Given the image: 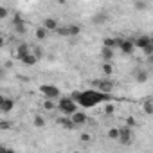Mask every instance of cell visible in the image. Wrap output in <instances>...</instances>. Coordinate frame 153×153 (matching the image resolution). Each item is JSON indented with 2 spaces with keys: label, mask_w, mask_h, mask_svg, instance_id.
Segmentation results:
<instances>
[{
  "label": "cell",
  "mask_w": 153,
  "mask_h": 153,
  "mask_svg": "<svg viewBox=\"0 0 153 153\" xmlns=\"http://www.w3.org/2000/svg\"><path fill=\"white\" fill-rule=\"evenodd\" d=\"M68 97L76 105H78V106H81V108H94L96 105L112 101L110 94H103V92L94 90V88H88V90H74Z\"/></svg>",
  "instance_id": "cell-1"
},
{
  "label": "cell",
  "mask_w": 153,
  "mask_h": 153,
  "mask_svg": "<svg viewBox=\"0 0 153 153\" xmlns=\"http://www.w3.org/2000/svg\"><path fill=\"white\" fill-rule=\"evenodd\" d=\"M58 108H59V112H61L63 115H68V117H70L72 114L78 112V105H76L70 97H59Z\"/></svg>",
  "instance_id": "cell-2"
},
{
  "label": "cell",
  "mask_w": 153,
  "mask_h": 153,
  "mask_svg": "<svg viewBox=\"0 0 153 153\" xmlns=\"http://www.w3.org/2000/svg\"><path fill=\"white\" fill-rule=\"evenodd\" d=\"M40 92L43 94L45 99H51V101H56V99L61 97L59 88H58L56 85H51V83H43V85H40Z\"/></svg>",
  "instance_id": "cell-3"
},
{
  "label": "cell",
  "mask_w": 153,
  "mask_h": 153,
  "mask_svg": "<svg viewBox=\"0 0 153 153\" xmlns=\"http://www.w3.org/2000/svg\"><path fill=\"white\" fill-rule=\"evenodd\" d=\"M115 40H117V47L121 49L123 54H131V52L135 51L133 40H130V38H115Z\"/></svg>",
  "instance_id": "cell-4"
},
{
  "label": "cell",
  "mask_w": 153,
  "mask_h": 153,
  "mask_svg": "<svg viewBox=\"0 0 153 153\" xmlns=\"http://www.w3.org/2000/svg\"><path fill=\"white\" fill-rule=\"evenodd\" d=\"M94 87H96V90H99L103 94H110L114 90V81L112 79H97V81H94Z\"/></svg>",
  "instance_id": "cell-5"
},
{
  "label": "cell",
  "mask_w": 153,
  "mask_h": 153,
  "mask_svg": "<svg viewBox=\"0 0 153 153\" xmlns=\"http://www.w3.org/2000/svg\"><path fill=\"white\" fill-rule=\"evenodd\" d=\"M119 130V142L123 144V146H130L131 144V139H133V135H131V130L128 128V126H123V128H117Z\"/></svg>",
  "instance_id": "cell-6"
},
{
  "label": "cell",
  "mask_w": 153,
  "mask_h": 153,
  "mask_svg": "<svg viewBox=\"0 0 153 153\" xmlns=\"http://www.w3.org/2000/svg\"><path fill=\"white\" fill-rule=\"evenodd\" d=\"M70 121L74 123V126H76V128H78V126H83V124H87L88 117H87L83 112H79V110H78L76 114H72V115H70Z\"/></svg>",
  "instance_id": "cell-7"
},
{
  "label": "cell",
  "mask_w": 153,
  "mask_h": 153,
  "mask_svg": "<svg viewBox=\"0 0 153 153\" xmlns=\"http://www.w3.org/2000/svg\"><path fill=\"white\" fill-rule=\"evenodd\" d=\"M149 43H153V42H151V38H149L148 34H142V36H139L137 40H133V47H135V49H137V47H139V49H144V47H148Z\"/></svg>",
  "instance_id": "cell-8"
},
{
  "label": "cell",
  "mask_w": 153,
  "mask_h": 153,
  "mask_svg": "<svg viewBox=\"0 0 153 153\" xmlns=\"http://www.w3.org/2000/svg\"><path fill=\"white\" fill-rule=\"evenodd\" d=\"M13 108H15V99H11V97H6L2 101V105H0V112L2 114H9Z\"/></svg>",
  "instance_id": "cell-9"
},
{
  "label": "cell",
  "mask_w": 153,
  "mask_h": 153,
  "mask_svg": "<svg viewBox=\"0 0 153 153\" xmlns=\"http://www.w3.org/2000/svg\"><path fill=\"white\" fill-rule=\"evenodd\" d=\"M59 27V24H58V20H54V18H45L43 20V29L49 33V31H52V33H56V29Z\"/></svg>",
  "instance_id": "cell-10"
},
{
  "label": "cell",
  "mask_w": 153,
  "mask_h": 153,
  "mask_svg": "<svg viewBox=\"0 0 153 153\" xmlns=\"http://www.w3.org/2000/svg\"><path fill=\"white\" fill-rule=\"evenodd\" d=\"M148 78H149V72H148V70H144V68L135 70V81H137V83H146Z\"/></svg>",
  "instance_id": "cell-11"
},
{
  "label": "cell",
  "mask_w": 153,
  "mask_h": 153,
  "mask_svg": "<svg viewBox=\"0 0 153 153\" xmlns=\"http://www.w3.org/2000/svg\"><path fill=\"white\" fill-rule=\"evenodd\" d=\"M27 54H31V47L27 45V43H20L18 45V49H16V58L18 59H22L24 56H27Z\"/></svg>",
  "instance_id": "cell-12"
},
{
  "label": "cell",
  "mask_w": 153,
  "mask_h": 153,
  "mask_svg": "<svg viewBox=\"0 0 153 153\" xmlns=\"http://www.w3.org/2000/svg\"><path fill=\"white\" fill-rule=\"evenodd\" d=\"M101 58L105 59V63H110V61L114 59V51H112V49L103 47V49H101Z\"/></svg>",
  "instance_id": "cell-13"
},
{
  "label": "cell",
  "mask_w": 153,
  "mask_h": 153,
  "mask_svg": "<svg viewBox=\"0 0 153 153\" xmlns=\"http://www.w3.org/2000/svg\"><path fill=\"white\" fill-rule=\"evenodd\" d=\"M59 124H61L65 130H68V131L76 130V126H74V123L70 121V117H61V119H59Z\"/></svg>",
  "instance_id": "cell-14"
},
{
  "label": "cell",
  "mask_w": 153,
  "mask_h": 153,
  "mask_svg": "<svg viewBox=\"0 0 153 153\" xmlns=\"http://www.w3.org/2000/svg\"><path fill=\"white\" fill-rule=\"evenodd\" d=\"M67 33H68V36H78V34H81V27L76 24H70V25H67Z\"/></svg>",
  "instance_id": "cell-15"
},
{
  "label": "cell",
  "mask_w": 153,
  "mask_h": 153,
  "mask_svg": "<svg viewBox=\"0 0 153 153\" xmlns=\"http://www.w3.org/2000/svg\"><path fill=\"white\" fill-rule=\"evenodd\" d=\"M20 61H22L24 65H27V67H33V65H36V63H38V59L33 56V52H31V54H27V56H24Z\"/></svg>",
  "instance_id": "cell-16"
},
{
  "label": "cell",
  "mask_w": 153,
  "mask_h": 153,
  "mask_svg": "<svg viewBox=\"0 0 153 153\" xmlns=\"http://www.w3.org/2000/svg\"><path fill=\"white\" fill-rule=\"evenodd\" d=\"M142 110H144L146 115H151V114H153V101H151V99H146V101L142 103Z\"/></svg>",
  "instance_id": "cell-17"
},
{
  "label": "cell",
  "mask_w": 153,
  "mask_h": 153,
  "mask_svg": "<svg viewBox=\"0 0 153 153\" xmlns=\"http://www.w3.org/2000/svg\"><path fill=\"white\" fill-rule=\"evenodd\" d=\"M103 47L114 51V49L117 47V40H115V38H105V40H103Z\"/></svg>",
  "instance_id": "cell-18"
},
{
  "label": "cell",
  "mask_w": 153,
  "mask_h": 153,
  "mask_svg": "<svg viewBox=\"0 0 153 153\" xmlns=\"http://www.w3.org/2000/svg\"><path fill=\"white\" fill-rule=\"evenodd\" d=\"M13 27H15V33H16V34H25V33H27V25H25V22H22V24H15Z\"/></svg>",
  "instance_id": "cell-19"
},
{
  "label": "cell",
  "mask_w": 153,
  "mask_h": 153,
  "mask_svg": "<svg viewBox=\"0 0 153 153\" xmlns=\"http://www.w3.org/2000/svg\"><path fill=\"white\" fill-rule=\"evenodd\" d=\"M47 34H49V33H47L43 27H38V29L34 31V36H36V40H45V38H47Z\"/></svg>",
  "instance_id": "cell-20"
},
{
  "label": "cell",
  "mask_w": 153,
  "mask_h": 153,
  "mask_svg": "<svg viewBox=\"0 0 153 153\" xmlns=\"http://www.w3.org/2000/svg\"><path fill=\"white\" fill-rule=\"evenodd\" d=\"M33 124H34L36 128H43V126H45V119H43L42 115H34V119H33Z\"/></svg>",
  "instance_id": "cell-21"
},
{
  "label": "cell",
  "mask_w": 153,
  "mask_h": 153,
  "mask_svg": "<svg viewBox=\"0 0 153 153\" xmlns=\"http://www.w3.org/2000/svg\"><path fill=\"white\" fill-rule=\"evenodd\" d=\"M103 74L105 76H112L114 74V65L112 63H103Z\"/></svg>",
  "instance_id": "cell-22"
},
{
  "label": "cell",
  "mask_w": 153,
  "mask_h": 153,
  "mask_svg": "<svg viewBox=\"0 0 153 153\" xmlns=\"http://www.w3.org/2000/svg\"><path fill=\"white\" fill-rule=\"evenodd\" d=\"M43 108H45L47 112H52V110L56 108V105H54V101H51V99H45V101H43Z\"/></svg>",
  "instance_id": "cell-23"
},
{
  "label": "cell",
  "mask_w": 153,
  "mask_h": 153,
  "mask_svg": "<svg viewBox=\"0 0 153 153\" xmlns=\"http://www.w3.org/2000/svg\"><path fill=\"white\" fill-rule=\"evenodd\" d=\"M108 139L117 140V139H119V130H117V128H110V130H108Z\"/></svg>",
  "instance_id": "cell-24"
},
{
  "label": "cell",
  "mask_w": 153,
  "mask_h": 153,
  "mask_svg": "<svg viewBox=\"0 0 153 153\" xmlns=\"http://www.w3.org/2000/svg\"><path fill=\"white\" fill-rule=\"evenodd\" d=\"M142 52H144V56L151 58V56H153V43H149L148 47H144V49H142Z\"/></svg>",
  "instance_id": "cell-25"
},
{
  "label": "cell",
  "mask_w": 153,
  "mask_h": 153,
  "mask_svg": "<svg viewBox=\"0 0 153 153\" xmlns=\"http://www.w3.org/2000/svg\"><path fill=\"white\" fill-rule=\"evenodd\" d=\"M13 123L11 121H0V130H11Z\"/></svg>",
  "instance_id": "cell-26"
},
{
  "label": "cell",
  "mask_w": 153,
  "mask_h": 153,
  "mask_svg": "<svg viewBox=\"0 0 153 153\" xmlns=\"http://www.w3.org/2000/svg\"><path fill=\"white\" fill-rule=\"evenodd\" d=\"M92 22L94 24H103V22H106V15H97V16L92 18Z\"/></svg>",
  "instance_id": "cell-27"
},
{
  "label": "cell",
  "mask_w": 153,
  "mask_h": 153,
  "mask_svg": "<svg viewBox=\"0 0 153 153\" xmlns=\"http://www.w3.org/2000/svg\"><path fill=\"white\" fill-rule=\"evenodd\" d=\"M33 56H34V58H36V59L40 61V59L43 58V51H42L40 47H36V49H34V52H33Z\"/></svg>",
  "instance_id": "cell-28"
},
{
  "label": "cell",
  "mask_w": 153,
  "mask_h": 153,
  "mask_svg": "<svg viewBox=\"0 0 153 153\" xmlns=\"http://www.w3.org/2000/svg\"><path fill=\"white\" fill-rule=\"evenodd\" d=\"M9 16V11L4 7V6H0V20H4V18H7Z\"/></svg>",
  "instance_id": "cell-29"
},
{
  "label": "cell",
  "mask_w": 153,
  "mask_h": 153,
  "mask_svg": "<svg viewBox=\"0 0 153 153\" xmlns=\"http://www.w3.org/2000/svg\"><path fill=\"white\" fill-rule=\"evenodd\" d=\"M56 33H58L59 36H68V33H67V25H63V27H58V29H56Z\"/></svg>",
  "instance_id": "cell-30"
},
{
  "label": "cell",
  "mask_w": 153,
  "mask_h": 153,
  "mask_svg": "<svg viewBox=\"0 0 153 153\" xmlns=\"http://www.w3.org/2000/svg\"><path fill=\"white\" fill-rule=\"evenodd\" d=\"M133 7H135V9H146V7H148V4H146V2H135V4H133Z\"/></svg>",
  "instance_id": "cell-31"
},
{
  "label": "cell",
  "mask_w": 153,
  "mask_h": 153,
  "mask_svg": "<svg viewBox=\"0 0 153 153\" xmlns=\"http://www.w3.org/2000/svg\"><path fill=\"white\" fill-rule=\"evenodd\" d=\"M22 22H25V20H24L20 15H15V16H13V25H15V24H22Z\"/></svg>",
  "instance_id": "cell-32"
},
{
  "label": "cell",
  "mask_w": 153,
  "mask_h": 153,
  "mask_svg": "<svg viewBox=\"0 0 153 153\" xmlns=\"http://www.w3.org/2000/svg\"><path fill=\"white\" fill-rule=\"evenodd\" d=\"M114 105H110V103H106V106H105V114H114Z\"/></svg>",
  "instance_id": "cell-33"
},
{
  "label": "cell",
  "mask_w": 153,
  "mask_h": 153,
  "mask_svg": "<svg viewBox=\"0 0 153 153\" xmlns=\"http://www.w3.org/2000/svg\"><path fill=\"white\" fill-rule=\"evenodd\" d=\"M79 139H81L83 142H88V140H90V135H88V133H81V137H79Z\"/></svg>",
  "instance_id": "cell-34"
},
{
  "label": "cell",
  "mask_w": 153,
  "mask_h": 153,
  "mask_svg": "<svg viewBox=\"0 0 153 153\" xmlns=\"http://www.w3.org/2000/svg\"><path fill=\"white\" fill-rule=\"evenodd\" d=\"M6 45V40H4V36H0V49H2Z\"/></svg>",
  "instance_id": "cell-35"
},
{
  "label": "cell",
  "mask_w": 153,
  "mask_h": 153,
  "mask_svg": "<svg viewBox=\"0 0 153 153\" xmlns=\"http://www.w3.org/2000/svg\"><path fill=\"white\" fill-rule=\"evenodd\" d=\"M6 153H18V151H15V149H11V148H7V151Z\"/></svg>",
  "instance_id": "cell-36"
},
{
  "label": "cell",
  "mask_w": 153,
  "mask_h": 153,
  "mask_svg": "<svg viewBox=\"0 0 153 153\" xmlns=\"http://www.w3.org/2000/svg\"><path fill=\"white\" fill-rule=\"evenodd\" d=\"M4 99H6V97H4L2 94H0V105H2V101H4Z\"/></svg>",
  "instance_id": "cell-37"
},
{
  "label": "cell",
  "mask_w": 153,
  "mask_h": 153,
  "mask_svg": "<svg viewBox=\"0 0 153 153\" xmlns=\"http://www.w3.org/2000/svg\"><path fill=\"white\" fill-rule=\"evenodd\" d=\"M2 74H4V70H2V67H0V78H2Z\"/></svg>",
  "instance_id": "cell-38"
},
{
  "label": "cell",
  "mask_w": 153,
  "mask_h": 153,
  "mask_svg": "<svg viewBox=\"0 0 153 153\" xmlns=\"http://www.w3.org/2000/svg\"><path fill=\"white\" fill-rule=\"evenodd\" d=\"M72 153H81V151H72Z\"/></svg>",
  "instance_id": "cell-39"
},
{
  "label": "cell",
  "mask_w": 153,
  "mask_h": 153,
  "mask_svg": "<svg viewBox=\"0 0 153 153\" xmlns=\"http://www.w3.org/2000/svg\"><path fill=\"white\" fill-rule=\"evenodd\" d=\"M0 79H2V78H0Z\"/></svg>",
  "instance_id": "cell-40"
}]
</instances>
